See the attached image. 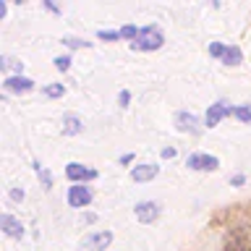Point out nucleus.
Listing matches in <instances>:
<instances>
[{
    "label": "nucleus",
    "instance_id": "4be33fe9",
    "mask_svg": "<svg viewBox=\"0 0 251 251\" xmlns=\"http://www.w3.org/2000/svg\"><path fill=\"white\" fill-rule=\"evenodd\" d=\"M118 102H121V107H128V102H131V92H128V89L118 92Z\"/></svg>",
    "mask_w": 251,
    "mask_h": 251
},
{
    "label": "nucleus",
    "instance_id": "9b49d317",
    "mask_svg": "<svg viewBox=\"0 0 251 251\" xmlns=\"http://www.w3.org/2000/svg\"><path fill=\"white\" fill-rule=\"evenodd\" d=\"M176 126H178V131H183V133H199V118L194 113H188V110H180L176 115Z\"/></svg>",
    "mask_w": 251,
    "mask_h": 251
},
{
    "label": "nucleus",
    "instance_id": "39448f33",
    "mask_svg": "<svg viewBox=\"0 0 251 251\" xmlns=\"http://www.w3.org/2000/svg\"><path fill=\"white\" fill-rule=\"evenodd\" d=\"M225 115H233V105H227V102H215V105H209L207 115H204V126H207V128H215Z\"/></svg>",
    "mask_w": 251,
    "mask_h": 251
},
{
    "label": "nucleus",
    "instance_id": "dca6fc26",
    "mask_svg": "<svg viewBox=\"0 0 251 251\" xmlns=\"http://www.w3.org/2000/svg\"><path fill=\"white\" fill-rule=\"evenodd\" d=\"M63 45L71 47V50H78V47H92V42H86V39H78V37H63Z\"/></svg>",
    "mask_w": 251,
    "mask_h": 251
},
{
    "label": "nucleus",
    "instance_id": "9d476101",
    "mask_svg": "<svg viewBox=\"0 0 251 251\" xmlns=\"http://www.w3.org/2000/svg\"><path fill=\"white\" fill-rule=\"evenodd\" d=\"M0 227H3V233L8 235V238H24V233H26L21 220H16L13 215H8V212L0 215Z\"/></svg>",
    "mask_w": 251,
    "mask_h": 251
},
{
    "label": "nucleus",
    "instance_id": "ddd939ff",
    "mask_svg": "<svg viewBox=\"0 0 251 251\" xmlns=\"http://www.w3.org/2000/svg\"><path fill=\"white\" fill-rule=\"evenodd\" d=\"M243 60V52H241V47H227L225 50V58H223V63L225 66H238V63Z\"/></svg>",
    "mask_w": 251,
    "mask_h": 251
},
{
    "label": "nucleus",
    "instance_id": "f257e3e1",
    "mask_svg": "<svg viewBox=\"0 0 251 251\" xmlns=\"http://www.w3.org/2000/svg\"><path fill=\"white\" fill-rule=\"evenodd\" d=\"M162 45H165V37H162V31L157 29L154 24L141 26L139 37L131 42V47H133V50H139V52H154V50H160Z\"/></svg>",
    "mask_w": 251,
    "mask_h": 251
},
{
    "label": "nucleus",
    "instance_id": "20e7f679",
    "mask_svg": "<svg viewBox=\"0 0 251 251\" xmlns=\"http://www.w3.org/2000/svg\"><path fill=\"white\" fill-rule=\"evenodd\" d=\"M186 168H188V170L209 173V170H217V168H220V160H217L215 154H201V152H196V154H188Z\"/></svg>",
    "mask_w": 251,
    "mask_h": 251
},
{
    "label": "nucleus",
    "instance_id": "412c9836",
    "mask_svg": "<svg viewBox=\"0 0 251 251\" xmlns=\"http://www.w3.org/2000/svg\"><path fill=\"white\" fill-rule=\"evenodd\" d=\"M55 68H58V71H68L71 68V55H58V58H55Z\"/></svg>",
    "mask_w": 251,
    "mask_h": 251
},
{
    "label": "nucleus",
    "instance_id": "a211bd4d",
    "mask_svg": "<svg viewBox=\"0 0 251 251\" xmlns=\"http://www.w3.org/2000/svg\"><path fill=\"white\" fill-rule=\"evenodd\" d=\"M118 31H121V37H123V39H128V42H133V39L139 37V29H136V26H131V24H128V26H121Z\"/></svg>",
    "mask_w": 251,
    "mask_h": 251
},
{
    "label": "nucleus",
    "instance_id": "7ed1b4c3",
    "mask_svg": "<svg viewBox=\"0 0 251 251\" xmlns=\"http://www.w3.org/2000/svg\"><path fill=\"white\" fill-rule=\"evenodd\" d=\"M110 243H113V233L97 230V233H89L81 243H78V251H105Z\"/></svg>",
    "mask_w": 251,
    "mask_h": 251
},
{
    "label": "nucleus",
    "instance_id": "5701e85b",
    "mask_svg": "<svg viewBox=\"0 0 251 251\" xmlns=\"http://www.w3.org/2000/svg\"><path fill=\"white\" fill-rule=\"evenodd\" d=\"M8 196H11V201H24V191H21V188H11V194H8Z\"/></svg>",
    "mask_w": 251,
    "mask_h": 251
},
{
    "label": "nucleus",
    "instance_id": "f03ea898",
    "mask_svg": "<svg viewBox=\"0 0 251 251\" xmlns=\"http://www.w3.org/2000/svg\"><path fill=\"white\" fill-rule=\"evenodd\" d=\"M92 188H86L84 183H74L66 191V201H68V207H74V209H84V207H89L92 204Z\"/></svg>",
    "mask_w": 251,
    "mask_h": 251
},
{
    "label": "nucleus",
    "instance_id": "4468645a",
    "mask_svg": "<svg viewBox=\"0 0 251 251\" xmlns=\"http://www.w3.org/2000/svg\"><path fill=\"white\" fill-rule=\"evenodd\" d=\"M42 94H45V97H50V100H58V97L66 94V86H63V84H47L42 89Z\"/></svg>",
    "mask_w": 251,
    "mask_h": 251
},
{
    "label": "nucleus",
    "instance_id": "0eeeda50",
    "mask_svg": "<svg viewBox=\"0 0 251 251\" xmlns=\"http://www.w3.org/2000/svg\"><path fill=\"white\" fill-rule=\"evenodd\" d=\"M133 212H136V220L141 225H149L160 217V204L157 201H139L136 207H133Z\"/></svg>",
    "mask_w": 251,
    "mask_h": 251
},
{
    "label": "nucleus",
    "instance_id": "423d86ee",
    "mask_svg": "<svg viewBox=\"0 0 251 251\" xmlns=\"http://www.w3.org/2000/svg\"><path fill=\"white\" fill-rule=\"evenodd\" d=\"M66 176L74 180V183H84V180H94V178H97V170L86 168V165H81V162H68L66 165Z\"/></svg>",
    "mask_w": 251,
    "mask_h": 251
},
{
    "label": "nucleus",
    "instance_id": "f8f14e48",
    "mask_svg": "<svg viewBox=\"0 0 251 251\" xmlns=\"http://www.w3.org/2000/svg\"><path fill=\"white\" fill-rule=\"evenodd\" d=\"M84 131V123L78 121V115H66L63 118V136H78Z\"/></svg>",
    "mask_w": 251,
    "mask_h": 251
},
{
    "label": "nucleus",
    "instance_id": "1a4fd4ad",
    "mask_svg": "<svg viewBox=\"0 0 251 251\" xmlns=\"http://www.w3.org/2000/svg\"><path fill=\"white\" fill-rule=\"evenodd\" d=\"M157 173H160V165H154V162L136 165V168H131V180L133 183H149V180L157 178Z\"/></svg>",
    "mask_w": 251,
    "mask_h": 251
},
{
    "label": "nucleus",
    "instance_id": "6ab92c4d",
    "mask_svg": "<svg viewBox=\"0 0 251 251\" xmlns=\"http://www.w3.org/2000/svg\"><path fill=\"white\" fill-rule=\"evenodd\" d=\"M225 50H227V47L220 45V42H212V45H209V55H212V58H220V60H223V58H225Z\"/></svg>",
    "mask_w": 251,
    "mask_h": 251
},
{
    "label": "nucleus",
    "instance_id": "aec40b11",
    "mask_svg": "<svg viewBox=\"0 0 251 251\" xmlns=\"http://www.w3.org/2000/svg\"><path fill=\"white\" fill-rule=\"evenodd\" d=\"M97 37H100V39H105V42H115V39H123V37H121V31H105V29H100V31H97Z\"/></svg>",
    "mask_w": 251,
    "mask_h": 251
},
{
    "label": "nucleus",
    "instance_id": "393cba45",
    "mask_svg": "<svg viewBox=\"0 0 251 251\" xmlns=\"http://www.w3.org/2000/svg\"><path fill=\"white\" fill-rule=\"evenodd\" d=\"M118 162H121V165H131L133 162V154L128 152V154H121V160H118Z\"/></svg>",
    "mask_w": 251,
    "mask_h": 251
},
{
    "label": "nucleus",
    "instance_id": "2eb2a0df",
    "mask_svg": "<svg viewBox=\"0 0 251 251\" xmlns=\"http://www.w3.org/2000/svg\"><path fill=\"white\" fill-rule=\"evenodd\" d=\"M34 170H37L39 180H42V188H52V176H50V170H47V168H42L39 162H34Z\"/></svg>",
    "mask_w": 251,
    "mask_h": 251
},
{
    "label": "nucleus",
    "instance_id": "b1692460",
    "mask_svg": "<svg viewBox=\"0 0 251 251\" xmlns=\"http://www.w3.org/2000/svg\"><path fill=\"white\" fill-rule=\"evenodd\" d=\"M160 154H162V160H173V157H176V149H173V147H165Z\"/></svg>",
    "mask_w": 251,
    "mask_h": 251
},
{
    "label": "nucleus",
    "instance_id": "f3484780",
    "mask_svg": "<svg viewBox=\"0 0 251 251\" xmlns=\"http://www.w3.org/2000/svg\"><path fill=\"white\" fill-rule=\"evenodd\" d=\"M233 115L238 118V121H243V123H251V107H246V105L233 107Z\"/></svg>",
    "mask_w": 251,
    "mask_h": 251
},
{
    "label": "nucleus",
    "instance_id": "6e6552de",
    "mask_svg": "<svg viewBox=\"0 0 251 251\" xmlns=\"http://www.w3.org/2000/svg\"><path fill=\"white\" fill-rule=\"evenodd\" d=\"M3 86H5V92H11V94H26V92L34 89V81L26 76H21V74H16V76H8L3 81Z\"/></svg>",
    "mask_w": 251,
    "mask_h": 251
},
{
    "label": "nucleus",
    "instance_id": "a878e982",
    "mask_svg": "<svg viewBox=\"0 0 251 251\" xmlns=\"http://www.w3.org/2000/svg\"><path fill=\"white\" fill-rule=\"evenodd\" d=\"M243 180H246L243 176H233V178H230V186H243Z\"/></svg>",
    "mask_w": 251,
    "mask_h": 251
}]
</instances>
